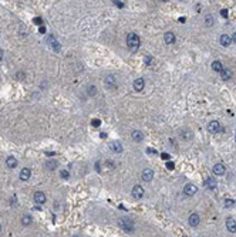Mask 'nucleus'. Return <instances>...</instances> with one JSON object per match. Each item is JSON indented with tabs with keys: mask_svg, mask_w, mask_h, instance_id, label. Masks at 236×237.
I'll return each mask as SVG.
<instances>
[{
	"mask_svg": "<svg viewBox=\"0 0 236 237\" xmlns=\"http://www.w3.org/2000/svg\"><path fill=\"white\" fill-rule=\"evenodd\" d=\"M220 14H222V17H228V10L226 9H222L220 10Z\"/></svg>",
	"mask_w": 236,
	"mask_h": 237,
	"instance_id": "30",
	"label": "nucleus"
},
{
	"mask_svg": "<svg viewBox=\"0 0 236 237\" xmlns=\"http://www.w3.org/2000/svg\"><path fill=\"white\" fill-rule=\"evenodd\" d=\"M0 231H1V226H0Z\"/></svg>",
	"mask_w": 236,
	"mask_h": 237,
	"instance_id": "40",
	"label": "nucleus"
},
{
	"mask_svg": "<svg viewBox=\"0 0 236 237\" xmlns=\"http://www.w3.org/2000/svg\"><path fill=\"white\" fill-rule=\"evenodd\" d=\"M108 148H110V151H111V152H115V153H121L122 151H124L122 145L118 142V141H113V142H110V143H108Z\"/></svg>",
	"mask_w": 236,
	"mask_h": 237,
	"instance_id": "3",
	"label": "nucleus"
},
{
	"mask_svg": "<svg viewBox=\"0 0 236 237\" xmlns=\"http://www.w3.org/2000/svg\"><path fill=\"white\" fill-rule=\"evenodd\" d=\"M22 223H23L24 226H30V224H32V216L24 214V216L22 217Z\"/></svg>",
	"mask_w": 236,
	"mask_h": 237,
	"instance_id": "24",
	"label": "nucleus"
},
{
	"mask_svg": "<svg viewBox=\"0 0 236 237\" xmlns=\"http://www.w3.org/2000/svg\"><path fill=\"white\" fill-rule=\"evenodd\" d=\"M212 24H213V17L209 14V16L205 17V26L206 27H212Z\"/></svg>",
	"mask_w": 236,
	"mask_h": 237,
	"instance_id": "26",
	"label": "nucleus"
},
{
	"mask_svg": "<svg viewBox=\"0 0 236 237\" xmlns=\"http://www.w3.org/2000/svg\"><path fill=\"white\" fill-rule=\"evenodd\" d=\"M56 166H57V162H56V161H49V162L46 163V168L50 169V171H54V169H56Z\"/></svg>",
	"mask_w": 236,
	"mask_h": 237,
	"instance_id": "25",
	"label": "nucleus"
},
{
	"mask_svg": "<svg viewBox=\"0 0 236 237\" xmlns=\"http://www.w3.org/2000/svg\"><path fill=\"white\" fill-rule=\"evenodd\" d=\"M166 168H168V169H174V163H172V162H168V163H166Z\"/></svg>",
	"mask_w": 236,
	"mask_h": 237,
	"instance_id": "33",
	"label": "nucleus"
},
{
	"mask_svg": "<svg viewBox=\"0 0 236 237\" xmlns=\"http://www.w3.org/2000/svg\"><path fill=\"white\" fill-rule=\"evenodd\" d=\"M181 135H182V138H185V139H191V138H192V133L188 131V129H187V131L184 129V131L181 132Z\"/></svg>",
	"mask_w": 236,
	"mask_h": 237,
	"instance_id": "28",
	"label": "nucleus"
},
{
	"mask_svg": "<svg viewBox=\"0 0 236 237\" xmlns=\"http://www.w3.org/2000/svg\"><path fill=\"white\" fill-rule=\"evenodd\" d=\"M93 125H94V126H98V125H100V121H93Z\"/></svg>",
	"mask_w": 236,
	"mask_h": 237,
	"instance_id": "37",
	"label": "nucleus"
},
{
	"mask_svg": "<svg viewBox=\"0 0 236 237\" xmlns=\"http://www.w3.org/2000/svg\"><path fill=\"white\" fill-rule=\"evenodd\" d=\"M17 203V199H16V196H13V199H11V204H16Z\"/></svg>",
	"mask_w": 236,
	"mask_h": 237,
	"instance_id": "35",
	"label": "nucleus"
},
{
	"mask_svg": "<svg viewBox=\"0 0 236 237\" xmlns=\"http://www.w3.org/2000/svg\"><path fill=\"white\" fill-rule=\"evenodd\" d=\"M205 185H206V188H209V189H215L216 186H218V183H216L215 178H208L206 182H205Z\"/></svg>",
	"mask_w": 236,
	"mask_h": 237,
	"instance_id": "21",
	"label": "nucleus"
},
{
	"mask_svg": "<svg viewBox=\"0 0 236 237\" xmlns=\"http://www.w3.org/2000/svg\"><path fill=\"white\" fill-rule=\"evenodd\" d=\"M139 44H141L139 37L135 33H130L127 36V46H128V49L131 51H137L139 49Z\"/></svg>",
	"mask_w": 236,
	"mask_h": 237,
	"instance_id": "1",
	"label": "nucleus"
},
{
	"mask_svg": "<svg viewBox=\"0 0 236 237\" xmlns=\"http://www.w3.org/2000/svg\"><path fill=\"white\" fill-rule=\"evenodd\" d=\"M132 197L134 199H141V197L144 196V189H142V186H139V185H137V186H134L132 188Z\"/></svg>",
	"mask_w": 236,
	"mask_h": 237,
	"instance_id": "4",
	"label": "nucleus"
},
{
	"mask_svg": "<svg viewBox=\"0 0 236 237\" xmlns=\"http://www.w3.org/2000/svg\"><path fill=\"white\" fill-rule=\"evenodd\" d=\"M33 199H34V202L37 204H43V203H46V195L43 193V192H36L34 193V196H33Z\"/></svg>",
	"mask_w": 236,
	"mask_h": 237,
	"instance_id": "8",
	"label": "nucleus"
},
{
	"mask_svg": "<svg viewBox=\"0 0 236 237\" xmlns=\"http://www.w3.org/2000/svg\"><path fill=\"white\" fill-rule=\"evenodd\" d=\"M225 172H226V168H225V165L223 163H216L213 166V173H215V175L222 176V175H225Z\"/></svg>",
	"mask_w": 236,
	"mask_h": 237,
	"instance_id": "12",
	"label": "nucleus"
},
{
	"mask_svg": "<svg viewBox=\"0 0 236 237\" xmlns=\"http://www.w3.org/2000/svg\"><path fill=\"white\" fill-rule=\"evenodd\" d=\"M196 190H198V189H196L195 185H192V183H188L187 186L184 188V193H185L187 196H194V195L196 193Z\"/></svg>",
	"mask_w": 236,
	"mask_h": 237,
	"instance_id": "7",
	"label": "nucleus"
},
{
	"mask_svg": "<svg viewBox=\"0 0 236 237\" xmlns=\"http://www.w3.org/2000/svg\"><path fill=\"white\" fill-rule=\"evenodd\" d=\"M230 39H232V41H235V43H236V31L232 34V37H230Z\"/></svg>",
	"mask_w": 236,
	"mask_h": 237,
	"instance_id": "34",
	"label": "nucleus"
},
{
	"mask_svg": "<svg viewBox=\"0 0 236 237\" xmlns=\"http://www.w3.org/2000/svg\"><path fill=\"white\" fill-rule=\"evenodd\" d=\"M162 159H169V155H166V153H162Z\"/></svg>",
	"mask_w": 236,
	"mask_h": 237,
	"instance_id": "38",
	"label": "nucleus"
},
{
	"mask_svg": "<svg viewBox=\"0 0 236 237\" xmlns=\"http://www.w3.org/2000/svg\"><path fill=\"white\" fill-rule=\"evenodd\" d=\"M220 77H222L223 81H228L229 78H232V71L228 70V68H223V70L220 71Z\"/></svg>",
	"mask_w": 236,
	"mask_h": 237,
	"instance_id": "20",
	"label": "nucleus"
},
{
	"mask_svg": "<svg viewBox=\"0 0 236 237\" xmlns=\"http://www.w3.org/2000/svg\"><path fill=\"white\" fill-rule=\"evenodd\" d=\"M60 176H61L63 179H68V178H70V173H68V171H61L60 172Z\"/></svg>",
	"mask_w": 236,
	"mask_h": 237,
	"instance_id": "29",
	"label": "nucleus"
},
{
	"mask_svg": "<svg viewBox=\"0 0 236 237\" xmlns=\"http://www.w3.org/2000/svg\"><path fill=\"white\" fill-rule=\"evenodd\" d=\"M151 63H152V58H151V57H145V64H148V66H149Z\"/></svg>",
	"mask_w": 236,
	"mask_h": 237,
	"instance_id": "32",
	"label": "nucleus"
},
{
	"mask_svg": "<svg viewBox=\"0 0 236 237\" xmlns=\"http://www.w3.org/2000/svg\"><path fill=\"white\" fill-rule=\"evenodd\" d=\"M208 131L212 132V133H216V132L220 131V123L218 121H211L208 123Z\"/></svg>",
	"mask_w": 236,
	"mask_h": 237,
	"instance_id": "9",
	"label": "nucleus"
},
{
	"mask_svg": "<svg viewBox=\"0 0 236 237\" xmlns=\"http://www.w3.org/2000/svg\"><path fill=\"white\" fill-rule=\"evenodd\" d=\"M87 94H88L90 97H94V95L97 94V88H95V85H88V87H87Z\"/></svg>",
	"mask_w": 236,
	"mask_h": 237,
	"instance_id": "23",
	"label": "nucleus"
},
{
	"mask_svg": "<svg viewBox=\"0 0 236 237\" xmlns=\"http://www.w3.org/2000/svg\"><path fill=\"white\" fill-rule=\"evenodd\" d=\"M30 176H32V171H30L29 168H23L22 172H20V179L22 180H29L30 179Z\"/></svg>",
	"mask_w": 236,
	"mask_h": 237,
	"instance_id": "15",
	"label": "nucleus"
},
{
	"mask_svg": "<svg viewBox=\"0 0 236 237\" xmlns=\"http://www.w3.org/2000/svg\"><path fill=\"white\" fill-rule=\"evenodd\" d=\"M3 60V50H0V61Z\"/></svg>",
	"mask_w": 236,
	"mask_h": 237,
	"instance_id": "39",
	"label": "nucleus"
},
{
	"mask_svg": "<svg viewBox=\"0 0 236 237\" xmlns=\"http://www.w3.org/2000/svg\"><path fill=\"white\" fill-rule=\"evenodd\" d=\"M164 41H165L166 44H174V43H175V34L172 33V31L165 33L164 34Z\"/></svg>",
	"mask_w": 236,
	"mask_h": 237,
	"instance_id": "14",
	"label": "nucleus"
},
{
	"mask_svg": "<svg viewBox=\"0 0 236 237\" xmlns=\"http://www.w3.org/2000/svg\"><path fill=\"white\" fill-rule=\"evenodd\" d=\"M104 82H105V87H107V88H114L115 85H117V80H115V77L113 75V74L107 75L105 80H104Z\"/></svg>",
	"mask_w": 236,
	"mask_h": 237,
	"instance_id": "6",
	"label": "nucleus"
},
{
	"mask_svg": "<svg viewBox=\"0 0 236 237\" xmlns=\"http://www.w3.org/2000/svg\"><path fill=\"white\" fill-rule=\"evenodd\" d=\"M212 70H213V71H218V73H220V71L223 70L222 63H220V61H213V63H212Z\"/></svg>",
	"mask_w": 236,
	"mask_h": 237,
	"instance_id": "22",
	"label": "nucleus"
},
{
	"mask_svg": "<svg viewBox=\"0 0 236 237\" xmlns=\"http://www.w3.org/2000/svg\"><path fill=\"white\" fill-rule=\"evenodd\" d=\"M114 4L117 7H124V3L122 1H114Z\"/></svg>",
	"mask_w": 236,
	"mask_h": 237,
	"instance_id": "31",
	"label": "nucleus"
},
{
	"mask_svg": "<svg viewBox=\"0 0 236 237\" xmlns=\"http://www.w3.org/2000/svg\"><path fill=\"white\" fill-rule=\"evenodd\" d=\"M219 41H220V44H222L223 47H228L229 44L232 43V39L229 37L228 34H222V36L219 37Z\"/></svg>",
	"mask_w": 236,
	"mask_h": 237,
	"instance_id": "17",
	"label": "nucleus"
},
{
	"mask_svg": "<svg viewBox=\"0 0 236 237\" xmlns=\"http://www.w3.org/2000/svg\"><path fill=\"white\" fill-rule=\"evenodd\" d=\"M6 165H7V168H10V169H14L17 166V161L14 156H9L7 159H6Z\"/></svg>",
	"mask_w": 236,
	"mask_h": 237,
	"instance_id": "19",
	"label": "nucleus"
},
{
	"mask_svg": "<svg viewBox=\"0 0 236 237\" xmlns=\"http://www.w3.org/2000/svg\"><path fill=\"white\" fill-rule=\"evenodd\" d=\"M199 220H201V219H199L198 213H192V214L189 216V220L188 221H189V224H191L192 227H196V226L199 224Z\"/></svg>",
	"mask_w": 236,
	"mask_h": 237,
	"instance_id": "13",
	"label": "nucleus"
},
{
	"mask_svg": "<svg viewBox=\"0 0 236 237\" xmlns=\"http://www.w3.org/2000/svg\"><path fill=\"white\" fill-rule=\"evenodd\" d=\"M226 227H228V230L230 231V233H235L236 231V221H235V219L229 217L228 220H226Z\"/></svg>",
	"mask_w": 236,
	"mask_h": 237,
	"instance_id": "16",
	"label": "nucleus"
},
{
	"mask_svg": "<svg viewBox=\"0 0 236 237\" xmlns=\"http://www.w3.org/2000/svg\"><path fill=\"white\" fill-rule=\"evenodd\" d=\"M120 226H121L125 231H128V233L134 231V223H132L130 219H120Z\"/></svg>",
	"mask_w": 236,
	"mask_h": 237,
	"instance_id": "2",
	"label": "nucleus"
},
{
	"mask_svg": "<svg viewBox=\"0 0 236 237\" xmlns=\"http://www.w3.org/2000/svg\"><path fill=\"white\" fill-rule=\"evenodd\" d=\"M148 152H149V153H152V155L156 153V151H155V149H148Z\"/></svg>",
	"mask_w": 236,
	"mask_h": 237,
	"instance_id": "36",
	"label": "nucleus"
},
{
	"mask_svg": "<svg viewBox=\"0 0 236 237\" xmlns=\"http://www.w3.org/2000/svg\"><path fill=\"white\" fill-rule=\"evenodd\" d=\"M131 136H132V139H134L135 142H141V141L144 139V133L141 131H137V129H135V131L131 132Z\"/></svg>",
	"mask_w": 236,
	"mask_h": 237,
	"instance_id": "18",
	"label": "nucleus"
},
{
	"mask_svg": "<svg viewBox=\"0 0 236 237\" xmlns=\"http://www.w3.org/2000/svg\"><path fill=\"white\" fill-rule=\"evenodd\" d=\"M49 44L51 46V49L54 50L56 53H58V51L61 50V44H60V43L56 40V37H54V36H50V37H49Z\"/></svg>",
	"mask_w": 236,
	"mask_h": 237,
	"instance_id": "5",
	"label": "nucleus"
},
{
	"mask_svg": "<svg viewBox=\"0 0 236 237\" xmlns=\"http://www.w3.org/2000/svg\"><path fill=\"white\" fill-rule=\"evenodd\" d=\"M144 87H145V80L144 78H137L135 81H134V90L135 91H142L144 90Z\"/></svg>",
	"mask_w": 236,
	"mask_h": 237,
	"instance_id": "11",
	"label": "nucleus"
},
{
	"mask_svg": "<svg viewBox=\"0 0 236 237\" xmlns=\"http://www.w3.org/2000/svg\"><path fill=\"white\" fill-rule=\"evenodd\" d=\"M141 176H142V179L145 182H151L152 178H154V172H152V169H144L142 173H141Z\"/></svg>",
	"mask_w": 236,
	"mask_h": 237,
	"instance_id": "10",
	"label": "nucleus"
},
{
	"mask_svg": "<svg viewBox=\"0 0 236 237\" xmlns=\"http://www.w3.org/2000/svg\"><path fill=\"white\" fill-rule=\"evenodd\" d=\"M225 207L226 209H229V207H232V206H235V200H232V199H225Z\"/></svg>",
	"mask_w": 236,
	"mask_h": 237,
	"instance_id": "27",
	"label": "nucleus"
}]
</instances>
